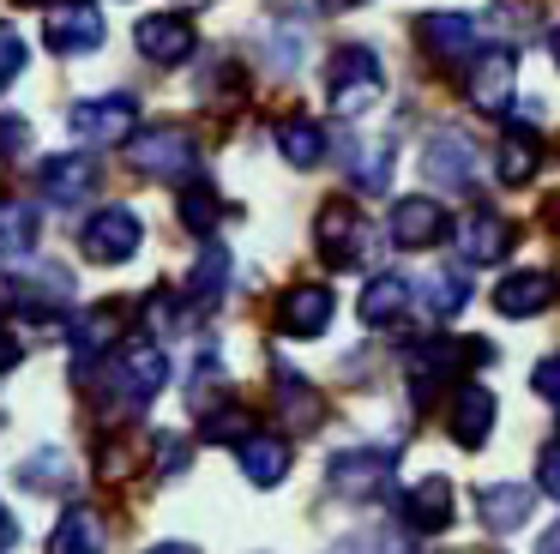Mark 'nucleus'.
Listing matches in <instances>:
<instances>
[{
  "instance_id": "nucleus-37",
  "label": "nucleus",
  "mask_w": 560,
  "mask_h": 554,
  "mask_svg": "<svg viewBox=\"0 0 560 554\" xmlns=\"http://www.w3.org/2000/svg\"><path fill=\"white\" fill-rule=\"evenodd\" d=\"M145 332H158V337L175 332V296H163V289H158V296L145 301Z\"/></svg>"
},
{
  "instance_id": "nucleus-26",
  "label": "nucleus",
  "mask_w": 560,
  "mask_h": 554,
  "mask_svg": "<svg viewBox=\"0 0 560 554\" xmlns=\"http://www.w3.org/2000/svg\"><path fill=\"white\" fill-rule=\"evenodd\" d=\"M278 151H283V163H290V169L326 163V127H319V120H307V115L283 120V127H278Z\"/></svg>"
},
{
  "instance_id": "nucleus-34",
  "label": "nucleus",
  "mask_w": 560,
  "mask_h": 554,
  "mask_svg": "<svg viewBox=\"0 0 560 554\" xmlns=\"http://www.w3.org/2000/svg\"><path fill=\"white\" fill-rule=\"evenodd\" d=\"M247 434H254V409H242V404H223V409H211V416H206V440L242 446Z\"/></svg>"
},
{
  "instance_id": "nucleus-46",
  "label": "nucleus",
  "mask_w": 560,
  "mask_h": 554,
  "mask_svg": "<svg viewBox=\"0 0 560 554\" xmlns=\"http://www.w3.org/2000/svg\"><path fill=\"white\" fill-rule=\"evenodd\" d=\"M548 55H555V67H560V24L548 31Z\"/></svg>"
},
{
  "instance_id": "nucleus-4",
  "label": "nucleus",
  "mask_w": 560,
  "mask_h": 554,
  "mask_svg": "<svg viewBox=\"0 0 560 554\" xmlns=\"http://www.w3.org/2000/svg\"><path fill=\"white\" fill-rule=\"evenodd\" d=\"M127 163L151 181H175V175H194L199 145L187 139V127H151L139 139H127Z\"/></svg>"
},
{
  "instance_id": "nucleus-45",
  "label": "nucleus",
  "mask_w": 560,
  "mask_h": 554,
  "mask_svg": "<svg viewBox=\"0 0 560 554\" xmlns=\"http://www.w3.org/2000/svg\"><path fill=\"white\" fill-rule=\"evenodd\" d=\"M326 12H350V7H362V0H319Z\"/></svg>"
},
{
  "instance_id": "nucleus-21",
  "label": "nucleus",
  "mask_w": 560,
  "mask_h": 554,
  "mask_svg": "<svg viewBox=\"0 0 560 554\" xmlns=\"http://www.w3.org/2000/svg\"><path fill=\"white\" fill-rule=\"evenodd\" d=\"M235 458H242L254 488H278V482L290 476V440H283V434H247V440L235 446Z\"/></svg>"
},
{
  "instance_id": "nucleus-16",
  "label": "nucleus",
  "mask_w": 560,
  "mask_h": 554,
  "mask_svg": "<svg viewBox=\"0 0 560 554\" xmlns=\"http://www.w3.org/2000/svg\"><path fill=\"white\" fill-rule=\"evenodd\" d=\"M446 229H452L446 205L428 199V193H410V199L392 205V241H398V247H434Z\"/></svg>"
},
{
  "instance_id": "nucleus-40",
  "label": "nucleus",
  "mask_w": 560,
  "mask_h": 554,
  "mask_svg": "<svg viewBox=\"0 0 560 554\" xmlns=\"http://www.w3.org/2000/svg\"><path fill=\"white\" fill-rule=\"evenodd\" d=\"M536 476H542V488H548V494H555V500H560V440H555V446H548V452H542V464H536Z\"/></svg>"
},
{
  "instance_id": "nucleus-6",
  "label": "nucleus",
  "mask_w": 560,
  "mask_h": 554,
  "mask_svg": "<svg viewBox=\"0 0 560 554\" xmlns=\"http://www.w3.org/2000/svg\"><path fill=\"white\" fill-rule=\"evenodd\" d=\"M139 120V96L133 91H109V96H91V103H73L67 108V132L85 145H109V139H127Z\"/></svg>"
},
{
  "instance_id": "nucleus-38",
  "label": "nucleus",
  "mask_w": 560,
  "mask_h": 554,
  "mask_svg": "<svg viewBox=\"0 0 560 554\" xmlns=\"http://www.w3.org/2000/svg\"><path fill=\"white\" fill-rule=\"evenodd\" d=\"M31 145V120L19 115H0V157H19Z\"/></svg>"
},
{
  "instance_id": "nucleus-3",
  "label": "nucleus",
  "mask_w": 560,
  "mask_h": 554,
  "mask_svg": "<svg viewBox=\"0 0 560 554\" xmlns=\"http://www.w3.org/2000/svg\"><path fill=\"white\" fill-rule=\"evenodd\" d=\"M163 380H170V356H163L158 337H139V344H127L121 356L109 361V385L121 404H151V397L163 392Z\"/></svg>"
},
{
  "instance_id": "nucleus-36",
  "label": "nucleus",
  "mask_w": 560,
  "mask_h": 554,
  "mask_svg": "<svg viewBox=\"0 0 560 554\" xmlns=\"http://www.w3.org/2000/svg\"><path fill=\"white\" fill-rule=\"evenodd\" d=\"M25 60H31L25 36H19L13 24H0V84H7V79H19V72H25Z\"/></svg>"
},
{
  "instance_id": "nucleus-10",
  "label": "nucleus",
  "mask_w": 560,
  "mask_h": 554,
  "mask_svg": "<svg viewBox=\"0 0 560 554\" xmlns=\"http://www.w3.org/2000/svg\"><path fill=\"white\" fill-rule=\"evenodd\" d=\"M422 175L434 181V187L464 193L476 181V139L458 132V127H440L434 139H428V151H422Z\"/></svg>"
},
{
  "instance_id": "nucleus-24",
  "label": "nucleus",
  "mask_w": 560,
  "mask_h": 554,
  "mask_svg": "<svg viewBox=\"0 0 560 554\" xmlns=\"http://www.w3.org/2000/svg\"><path fill=\"white\" fill-rule=\"evenodd\" d=\"M13 476H19L25 494H67V482H73V458H67L61 446H43V452H31Z\"/></svg>"
},
{
  "instance_id": "nucleus-43",
  "label": "nucleus",
  "mask_w": 560,
  "mask_h": 554,
  "mask_svg": "<svg viewBox=\"0 0 560 554\" xmlns=\"http://www.w3.org/2000/svg\"><path fill=\"white\" fill-rule=\"evenodd\" d=\"M536 554H560V524H548V536L536 542Z\"/></svg>"
},
{
  "instance_id": "nucleus-20",
  "label": "nucleus",
  "mask_w": 560,
  "mask_h": 554,
  "mask_svg": "<svg viewBox=\"0 0 560 554\" xmlns=\"http://www.w3.org/2000/svg\"><path fill=\"white\" fill-rule=\"evenodd\" d=\"M91 187H97V163H91L85 151L43 157V193H49L55 205H79Z\"/></svg>"
},
{
  "instance_id": "nucleus-2",
  "label": "nucleus",
  "mask_w": 560,
  "mask_h": 554,
  "mask_svg": "<svg viewBox=\"0 0 560 554\" xmlns=\"http://www.w3.org/2000/svg\"><path fill=\"white\" fill-rule=\"evenodd\" d=\"M326 103L338 108V115H368V108L380 103V55L362 43L338 48L326 67Z\"/></svg>"
},
{
  "instance_id": "nucleus-35",
  "label": "nucleus",
  "mask_w": 560,
  "mask_h": 554,
  "mask_svg": "<svg viewBox=\"0 0 560 554\" xmlns=\"http://www.w3.org/2000/svg\"><path fill=\"white\" fill-rule=\"evenodd\" d=\"M31 229H37V211H31V205H7V211H0V253H25L31 247Z\"/></svg>"
},
{
  "instance_id": "nucleus-44",
  "label": "nucleus",
  "mask_w": 560,
  "mask_h": 554,
  "mask_svg": "<svg viewBox=\"0 0 560 554\" xmlns=\"http://www.w3.org/2000/svg\"><path fill=\"white\" fill-rule=\"evenodd\" d=\"M151 554H199L194 542H163V549H151Z\"/></svg>"
},
{
  "instance_id": "nucleus-31",
  "label": "nucleus",
  "mask_w": 560,
  "mask_h": 554,
  "mask_svg": "<svg viewBox=\"0 0 560 554\" xmlns=\"http://www.w3.org/2000/svg\"><path fill=\"white\" fill-rule=\"evenodd\" d=\"M223 284H230V253L223 247H206L199 253V265H194V277H187V301H218L223 296Z\"/></svg>"
},
{
  "instance_id": "nucleus-29",
  "label": "nucleus",
  "mask_w": 560,
  "mask_h": 554,
  "mask_svg": "<svg viewBox=\"0 0 560 554\" xmlns=\"http://www.w3.org/2000/svg\"><path fill=\"white\" fill-rule=\"evenodd\" d=\"M464 301H470V277L452 272V265H446V272H434V277L422 284V308H428V320H458Z\"/></svg>"
},
{
  "instance_id": "nucleus-42",
  "label": "nucleus",
  "mask_w": 560,
  "mask_h": 554,
  "mask_svg": "<svg viewBox=\"0 0 560 554\" xmlns=\"http://www.w3.org/2000/svg\"><path fill=\"white\" fill-rule=\"evenodd\" d=\"M13 542H19V524H13V512L0 506V549H13Z\"/></svg>"
},
{
  "instance_id": "nucleus-19",
  "label": "nucleus",
  "mask_w": 560,
  "mask_h": 554,
  "mask_svg": "<svg viewBox=\"0 0 560 554\" xmlns=\"http://www.w3.org/2000/svg\"><path fill=\"white\" fill-rule=\"evenodd\" d=\"M530 506H536V494L524 488V482H488V488L476 494V512H482V524L494 530V536L530 524Z\"/></svg>"
},
{
  "instance_id": "nucleus-47",
  "label": "nucleus",
  "mask_w": 560,
  "mask_h": 554,
  "mask_svg": "<svg viewBox=\"0 0 560 554\" xmlns=\"http://www.w3.org/2000/svg\"><path fill=\"white\" fill-rule=\"evenodd\" d=\"M19 7H49V0H19Z\"/></svg>"
},
{
  "instance_id": "nucleus-11",
  "label": "nucleus",
  "mask_w": 560,
  "mask_h": 554,
  "mask_svg": "<svg viewBox=\"0 0 560 554\" xmlns=\"http://www.w3.org/2000/svg\"><path fill=\"white\" fill-rule=\"evenodd\" d=\"M331 308H338V301H331L326 284H290L278 301V332L295 337V344H307V337H319L331 325Z\"/></svg>"
},
{
  "instance_id": "nucleus-15",
  "label": "nucleus",
  "mask_w": 560,
  "mask_h": 554,
  "mask_svg": "<svg viewBox=\"0 0 560 554\" xmlns=\"http://www.w3.org/2000/svg\"><path fill=\"white\" fill-rule=\"evenodd\" d=\"M43 31H49V48H55V55H91V48L103 43V12L91 7V0H73V7H49Z\"/></svg>"
},
{
  "instance_id": "nucleus-25",
  "label": "nucleus",
  "mask_w": 560,
  "mask_h": 554,
  "mask_svg": "<svg viewBox=\"0 0 560 554\" xmlns=\"http://www.w3.org/2000/svg\"><path fill=\"white\" fill-rule=\"evenodd\" d=\"M278 416H283V428H307V434H314L319 416H326V404H319V392L302 380V373L283 368L278 373Z\"/></svg>"
},
{
  "instance_id": "nucleus-27",
  "label": "nucleus",
  "mask_w": 560,
  "mask_h": 554,
  "mask_svg": "<svg viewBox=\"0 0 560 554\" xmlns=\"http://www.w3.org/2000/svg\"><path fill=\"white\" fill-rule=\"evenodd\" d=\"M326 554H416V542L404 524H362L350 536H338Z\"/></svg>"
},
{
  "instance_id": "nucleus-5",
  "label": "nucleus",
  "mask_w": 560,
  "mask_h": 554,
  "mask_svg": "<svg viewBox=\"0 0 560 554\" xmlns=\"http://www.w3.org/2000/svg\"><path fill=\"white\" fill-rule=\"evenodd\" d=\"M392 470H398V452L392 446H355V452H338L331 458V494H343V500H374V494H386Z\"/></svg>"
},
{
  "instance_id": "nucleus-7",
  "label": "nucleus",
  "mask_w": 560,
  "mask_h": 554,
  "mask_svg": "<svg viewBox=\"0 0 560 554\" xmlns=\"http://www.w3.org/2000/svg\"><path fill=\"white\" fill-rule=\"evenodd\" d=\"M139 241H145L139 217L127 211V205H103V211L85 223L79 247H85V259H91V265H127V259L139 253Z\"/></svg>"
},
{
  "instance_id": "nucleus-33",
  "label": "nucleus",
  "mask_w": 560,
  "mask_h": 554,
  "mask_svg": "<svg viewBox=\"0 0 560 554\" xmlns=\"http://www.w3.org/2000/svg\"><path fill=\"white\" fill-rule=\"evenodd\" d=\"M182 223L194 229V235H211V223H218V193H211L206 181H187L182 187Z\"/></svg>"
},
{
  "instance_id": "nucleus-13",
  "label": "nucleus",
  "mask_w": 560,
  "mask_h": 554,
  "mask_svg": "<svg viewBox=\"0 0 560 554\" xmlns=\"http://www.w3.org/2000/svg\"><path fill=\"white\" fill-rule=\"evenodd\" d=\"M416 43L434 60H446V67H464V60H476V24L464 12H422L416 19Z\"/></svg>"
},
{
  "instance_id": "nucleus-9",
  "label": "nucleus",
  "mask_w": 560,
  "mask_h": 554,
  "mask_svg": "<svg viewBox=\"0 0 560 554\" xmlns=\"http://www.w3.org/2000/svg\"><path fill=\"white\" fill-rule=\"evenodd\" d=\"M500 404L494 392H488L482 380H458L452 385V404H446V434L464 446V452H476V446H488V428H494Z\"/></svg>"
},
{
  "instance_id": "nucleus-28",
  "label": "nucleus",
  "mask_w": 560,
  "mask_h": 554,
  "mask_svg": "<svg viewBox=\"0 0 560 554\" xmlns=\"http://www.w3.org/2000/svg\"><path fill=\"white\" fill-rule=\"evenodd\" d=\"M494 169H500V181H506V187H524V181L542 169V145H536V132H506V139H500V151H494Z\"/></svg>"
},
{
  "instance_id": "nucleus-18",
  "label": "nucleus",
  "mask_w": 560,
  "mask_h": 554,
  "mask_svg": "<svg viewBox=\"0 0 560 554\" xmlns=\"http://www.w3.org/2000/svg\"><path fill=\"white\" fill-rule=\"evenodd\" d=\"M470 103L482 108V115H506V108H512V55H506V48L476 55V67H470Z\"/></svg>"
},
{
  "instance_id": "nucleus-39",
  "label": "nucleus",
  "mask_w": 560,
  "mask_h": 554,
  "mask_svg": "<svg viewBox=\"0 0 560 554\" xmlns=\"http://www.w3.org/2000/svg\"><path fill=\"white\" fill-rule=\"evenodd\" d=\"M536 397H548V404H560V356H542L536 361Z\"/></svg>"
},
{
  "instance_id": "nucleus-41",
  "label": "nucleus",
  "mask_w": 560,
  "mask_h": 554,
  "mask_svg": "<svg viewBox=\"0 0 560 554\" xmlns=\"http://www.w3.org/2000/svg\"><path fill=\"white\" fill-rule=\"evenodd\" d=\"M19 356H25V349H19V337H7V332H0V373H7V368H19Z\"/></svg>"
},
{
  "instance_id": "nucleus-14",
  "label": "nucleus",
  "mask_w": 560,
  "mask_h": 554,
  "mask_svg": "<svg viewBox=\"0 0 560 554\" xmlns=\"http://www.w3.org/2000/svg\"><path fill=\"white\" fill-rule=\"evenodd\" d=\"M452 241H458L464 265H500L512 253V223L500 211H470L458 229H452Z\"/></svg>"
},
{
  "instance_id": "nucleus-17",
  "label": "nucleus",
  "mask_w": 560,
  "mask_h": 554,
  "mask_svg": "<svg viewBox=\"0 0 560 554\" xmlns=\"http://www.w3.org/2000/svg\"><path fill=\"white\" fill-rule=\"evenodd\" d=\"M410 296H416V277H404V272H380L374 284H368L362 296H355V320H362V325H392V320H404Z\"/></svg>"
},
{
  "instance_id": "nucleus-23",
  "label": "nucleus",
  "mask_w": 560,
  "mask_h": 554,
  "mask_svg": "<svg viewBox=\"0 0 560 554\" xmlns=\"http://www.w3.org/2000/svg\"><path fill=\"white\" fill-rule=\"evenodd\" d=\"M103 542H109L103 518L91 512V506H67L55 536H49V554H103Z\"/></svg>"
},
{
  "instance_id": "nucleus-32",
  "label": "nucleus",
  "mask_w": 560,
  "mask_h": 554,
  "mask_svg": "<svg viewBox=\"0 0 560 554\" xmlns=\"http://www.w3.org/2000/svg\"><path fill=\"white\" fill-rule=\"evenodd\" d=\"M115 337V308L103 301V308H91V313H79V325H73V349H79V361H91L103 344Z\"/></svg>"
},
{
  "instance_id": "nucleus-22",
  "label": "nucleus",
  "mask_w": 560,
  "mask_h": 554,
  "mask_svg": "<svg viewBox=\"0 0 560 554\" xmlns=\"http://www.w3.org/2000/svg\"><path fill=\"white\" fill-rule=\"evenodd\" d=\"M548 301H555V277L548 272H512L506 284H494V308L506 313V320H530Z\"/></svg>"
},
{
  "instance_id": "nucleus-1",
  "label": "nucleus",
  "mask_w": 560,
  "mask_h": 554,
  "mask_svg": "<svg viewBox=\"0 0 560 554\" xmlns=\"http://www.w3.org/2000/svg\"><path fill=\"white\" fill-rule=\"evenodd\" d=\"M314 247L326 265L350 272V265L374 259V229L362 223V211H355L350 199H331V205H319V217H314Z\"/></svg>"
},
{
  "instance_id": "nucleus-30",
  "label": "nucleus",
  "mask_w": 560,
  "mask_h": 554,
  "mask_svg": "<svg viewBox=\"0 0 560 554\" xmlns=\"http://www.w3.org/2000/svg\"><path fill=\"white\" fill-rule=\"evenodd\" d=\"M350 181L362 193H386V181H392V145L386 139H368L362 151L350 157Z\"/></svg>"
},
{
  "instance_id": "nucleus-8",
  "label": "nucleus",
  "mask_w": 560,
  "mask_h": 554,
  "mask_svg": "<svg viewBox=\"0 0 560 554\" xmlns=\"http://www.w3.org/2000/svg\"><path fill=\"white\" fill-rule=\"evenodd\" d=\"M452 518H458L452 476H416L410 488L398 494V524H404V530H422V536H434V530H452Z\"/></svg>"
},
{
  "instance_id": "nucleus-12",
  "label": "nucleus",
  "mask_w": 560,
  "mask_h": 554,
  "mask_svg": "<svg viewBox=\"0 0 560 554\" xmlns=\"http://www.w3.org/2000/svg\"><path fill=\"white\" fill-rule=\"evenodd\" d=\"M133 43H139V55L158 60V67H182V60L194 55V19H187V12H151V19H139Z\"/></svg>"
}]
</instances>
